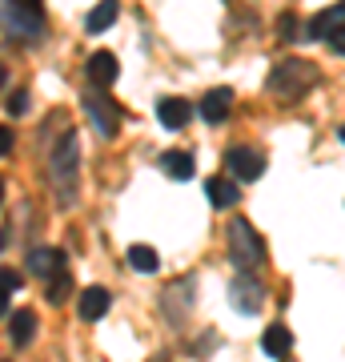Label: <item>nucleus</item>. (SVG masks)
I'll use <instances>...</instances> for the list:
<instances>
[{"mask_svg":"<svg viewBox=\"0 0 345 362\" xmlns=\"http://www.w3.org/2000/svg\"><path fill=\"white\" fill-rule=\"evenodd\" d=\"M109 306H113V294H109L104 286H89V290L80 294V302H77V310H80V318H85V322L104 318V314H109Z\"/></svg>","mask_w":345,"mask_h":362,"instance_id":"9","label":"nucleus"},{"mask_svg":"<svg viewBox=\"0 0 345 362\" xmlns=\"http://www.w3.org/2000/svg\"><path fill=\"white\" fill-rule=\"evenodd\" d=\"M329 49H333V52H341V57H345V25H341V28H333V33H329Z\"/></svg>","mask_w":345,"mask_h":362,"instance_id":"24","label":"nucleus"},{"mask_svg":"<svg viewBox=\"0 0 345 362\" xmlns=\"http://www.w3.org/2000/svg\"><path fill=\"white\" fill-rule=\"evenodd\" d=\"M337 137H341V141H345V125H341V129H337Z\"/></svg>","mask_w":345,"mask_h":362,"instance_id":"29","label":"nucleus"},{"mask_svg":"<svg viewBox=\"0 0 345 362\" xmlns=\"http://www.w3.org/2000/svg\"><path fill=\"white\" fill-rule=\"evenodd\" d=\"M77 169H80V141H77V133H64L61 145L52 149V161H49V173L52 181L61 185V194H64V206L73 202V185H77Z\"/></svg>","mask_w":345,"mask_h":362,"instance_id":"4","label":"nucleus"},{"mask_svg":"<svg viewBox=\"0 0 345 362\" xmlns=\"http://www.w3.org/2000/svg\"><path fill=\"white\" fill-rule=\"evenodd\" d=\"M341 25H345L341 4H333V8H325V13L313 16L301 33H305V40H329V33H333V28H341Z\"/></svg>","mask_w":345,"mask_h":362,"instance_id":"13","label":"nucleus"},{"mask_svg":"<svg viewBox=\"0 0 345 362\" xmlns=\"http://www.w3.org/2000/svg\"><path fill=\"white\" fill-rule=\"evenodd\" d=\"M157 117H161L165 129H185L189 117H193V105L181 101V97H161V101H157Z\"/></svg>","mask_w":345,"mask_h":362,"instance_id":"10","label":"nucleus"},{"mask_svg":"<svg viewBox=\"0 0 345 362\" xmlns=\"http://www.w3.org/2000/svg\"><path fill=\"white\" fill-rule=\"evenodd\" d=\"M128 266H133L137 274H157L161 258H157L153 246H128Z\"/></svg>","mask_w":345,"mask_h":362,"instance_id":"18","label":"nucleus"},{"mask_svg":"<svg viewBox=\"0 0 345 362\" xmlns=\"http://www.w3.org/2000/svg\"><path fill=\"white\" fill-rule=\"evenodd\" d=\"M4 246H8V238H4V230H0V250H4Z\"/></svg>","mask_w":345,"mask_h":362,"instance_id":"27","label":"nucleus"},{"mask_svg":"<svg viewBox=\"0 0 345 362\" xmlns=\"http://www.w3.org/2000/svg\"><path fill=\"white\" fill-rule=\"evenodd\" d=\"M68 294H73V278H68V270L56 274V278H49V286H44V298H49L52 306H64V302H68Z\"/></svg>","mask_w":345,"mask_h":362,"instance_id":"19","label":"nucleus"},{"mask_svg":"<svg viewBox=\"0 0 345 362\" xmlns=\"http://www.w3.org/2000/svg\"><path fill=\"white\" fill-rule=\"evenodd\" d=\"M225 165H229L233 181H257L265 173V153L253 149V145H233L225 153Z\"/></svg>","mask_w":345,"mask_h":362,"instance_id":"6","label":"nucleus"},{"mask_svg":"<svg viewBox=\"0 0 345 362\" xmlns=\"http://www.w3.org/2000/svg\"><path fill=\"white\" fill-rule=\"evenodd\" d=\"M4 77H8V69H4V65H0V85H4Z\"/></svg>","mask_w":345,"mask_h":362,"instance_id":"28","label":"nucleus"},{"mask_svg":"<svg viewBox=\"0 0 345 362\" xmlns=\"http://www.w3.org/2000/svg\"><path fill=\"white\" fill-rule=\"evenodd\" d=\"M28 270L40 274V278H56L64 274V250H52V246H40L28 254Z\"/></svg>","mask_w":345,"mask_h":362,"instance_id":"12","label":"nucleus"},{"mask_svg":"<svg viewBox=\"0 0 345 362\" xmlns=\"http://www.w3.org/2000/svg\"><path fill=\"white\" fill-rule=\"evenodd\" d=\"M161 169H165L169 177H177V181H189L193 173H197L189 149H165V153H161Z\"/></svg>","mask_w":345,"mask_h":362,"instance_id":"15","label":"nucleus"},{"mask_svg":"<svg viewBox=\"0 0 345 362\" xmlns=\"http://www.w3.org/2000/svg\"><path fill=\"white\" fill-rule=\"evenodd\" d=\"M85 113H89L92 129L101 133V137H116L121 129V109L109 93H85Z\"/></svg>","mask_w":345,"mask_h":362,"instance_id":"5","label":"nucleus"},{"mask_svg":"<svg viewBox=\"0 0 345 362\" xmlns=\"http://www.w3.org/2000/svg\"><path fill=\"white\" fill-rule=\"evenodd\" d=\"M225 238H229V258L237 262V270L253 274L257 266L265 262V242H261V233H257L245 218H233Z\"/></svg>","mask_w":345,"mask_h":362,"instance_id":"2","label":"nucleus"},{"mask_svg":"<svg viewBox=\"0 0 345 362\" xmlns=\"http://www.w3.org/2000/svg\"><path fill=\"white\" fill-rule=\"evenodd\" d=\"M37 334V314L32 310H16L13 314V326H8V338H13V346H28Z\"/></svg>","mask_w":345,"mask_h":362,"instance_id":"17","label":"nucleus"},{"mask_svg":"<svg viewBox=\"0 0 345 362\" xmlns=\"http://www.w3.org/2000/svg\"><path fill=\"white\" fill-rule=\"evenodd\" d=\"M261 350H265L269 358H285V354L293 350V334H289V326H269L265 334H261Z\"/></svg>","mask_w":345,"mask_h":362,"instance_id":"16","label":"nucleus"},{"mask_svg":"<svg viewBox=\"0 0 345 362\" xmlns=\"http://www.w3.org/2000/svg\"><path fill=\"white\" fill-rule=\"evenodd\" d=\"M229 109H233V89H209L201 97V117L209 125H221L229 117Z\"/></svg>","mask_w":345,"mask_h":362,"instance_id":"11","label":"nucleus"},{"mask_svg":"<svg viewBox=\"0 0 345 362\" xmlns=\"http://www.w3.org/2000/svg\"><path fill=\"white\" fill-rule=\"evenodd\" d=\"M8 149H13V129H8V125H0V157L8 153Z\"/></svg>","mask_w":345,"mask_h":362,"instance_id":"25","label":"nucleus"},{"mask_svg":"<svg viewBox=\"0 0 345 362\" xmlns=\"http://www.w3.org/2000/svg\"><path fill=\"white\" fill-rule=\"evenodd\" d=\"M85 73H89V81L97 85V93H104L109 85L116 81V73H121V65H116V52L109 49H97L89 57V65H85Z\"/></svg>","mask_w":345,"mask_h":362,"instance_id":"8","label":"nucleus"},{"mask_svg":"<svg viewBox=\"0 0 345 362\" xmlns=\"http://www.w3.org/2000/svg\"><path fill=\"white\" fill-rule=\"evenodd\" d=\"M0 202H4V181H0Z\"/></svg>","mask_w":345,"mask_h":362,"instance_id":"30","label":"nucleus"},{"mask_svg":"<svg viewBox=\"0 0 345 362\" xmlns=\"http://www.w3.org/2000/svg\"><path fill=\"white\" fill-rule=\"evenodd\" d=\"M229 298L241 314H257L265 306V290H261V282H257L253 274H237L233 286H229Z\"/></svg>","mask_w":345,"mask_h":362,"instance_id":"7","label":"nucleus"},{"mask_svg":"<svg viewBox=\"0 0 345 362\" xmlns=\"http://www.w3.org/2000/svg\"><path fill=\"white\" fill-rule=\"evenodd\" d=\"M205 197H209V206H213V209L237 206V181H229V177H209V181H205Z\"/></svg>","mask_w":345,"mask_h":362,"instance_id":"14","label":"nucleus"},{"mask_svg":"<svg viewBox=\"0 0 345 362\" xmlns=\"http://www.w3.org/2000/svg\"><path fill=\"white\" fill-rule=\"evenodd\" d=\"M113 21H116V4H113V0H104V4H97V8L89 13L85 28H89V33H104V28L113 25Z\"/></svg>","mask_w":345,"mask_h":362,"instance_id":"20","label":"nucleus"},{"mask_svg":"<svg viewBox=\"0 0 345 362\" xmlns=\"http://www.w3.org/2000/svg\"><path fill=\"white\" fill-rule=\"evenodd\" d=\"M317 85V65H309V61H282V65H273L269 73V93H277L282 101H297V97H305L309 89Z\"/></svg>","mask_w":345,"mask_h":362,"instance_id":"1","label":"nucleus"},{"mask_svg":"<svg viewBox=\"0 0 345 362\" xmlns=\"http://www.w3.org/2000/svg\"><path fill=\"white\" fill-rule=\"evenodd\" d=\"M20 286H25V278H20L16 270H0V290H4V294H13V290H20Z\"/></svg>","mask_w":345,"mask_h":362,"instance_id":"22","label":"nucleus"},{"mask_svg":"<svg viewBox=\"0 0 345 362\" xmlns=\"http://www.w3.org/2000/svg\"><path fill=\"white\" fill-rule=\"evenodd\" d=\"M25 109H28V93H13V101H8V113L20 117Z\"/></svg>","mask_w":345,"mask_h":362,"instance_id":"23","label":"nucleus"},{"mask_svg":"<svg viewBox=\"0 0 345 362\" xmlns=\"http://www.w3.org/2000/svg\"><path fill=\"white\" fill-rule=\"evenodd\" d=\"M0 314H8V294L0 290Z\"/></svg>","mask_w":345,"mask_h":362,"instance_id":"26","label":"nucleus"},{"mask_svg":"<svg viewBox=\"0 0 345 362\" xmlns=\"http://www.w3.org/2000/svg\"><path fill=\"white\" fill-rule=\"evenodd\" d=\"M277 37H282V40H305L297 13H282V16H277Z\"/></svg>","mask_w":345,"mask_h":362,"instance_id":"21","label":"nucleus"},{"mask_svg":"<svg viewBox=\"0 0 345 362\" xmlns=\"http://www.w3.org/2000/svg\"><path fill=\"white\" fill-rule=\"evenodd\" d=\"M0 28H4V37L13 40H37L44 33V8H40L37 0H13V4H4L0 8Z\"/></svg>","mask_w":345,"mask_h":362,"instance_id":"3","label":"nucleus"}]
</instances>
